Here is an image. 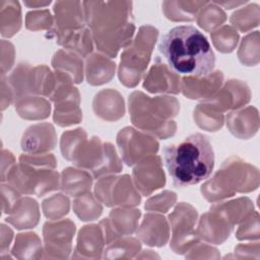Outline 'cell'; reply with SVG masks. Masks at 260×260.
Masks as SVG:
<instances>
[{
    "label": "cell",
    "mask_w": 260,
    "mask_h": 260,
    "mask_svg": "<svg viewBox=\"0 0 260 260\" xmlns=\"http://www.w3.org/2000/svg\"><path fill=\"white\" fill-rule=\"evenodd\" d=\"M158 51L178 74L203 77L210 74L215 65V56L207 38L193 25L170 29L162 36Z\"/></svg>",
    "instance_id": "1"
},
{
    "label": "cell",
    "mask_w": 260,
    "mask_h": 260,
    "mask_svg": "<svg viewBox=\"0 0 260 260\" xmlns=\"http://www.w3.org/2000/svg\"><path fill=\"white\" fill-rule=\"evenodd\" d=\"M84 20L92 29L100 51L113 58L121 47L129 45L135 26L131 18L132 2L84 1Z\"/></svg>",
    "instance_id": "2"
},
{
    "label": "cell",
    "mask_w": 260,
    "mask_h": 260,
    "mask_svg": "<svg viewBox=\"0 0 260 260\" xmlns=\"http://www.w3.org/2000/svg\"><path fill=\"white\" fill-rule=\"evenodd\" d=\"M166 168L177 188L207 179L214 167V152L207 136L194 133L183 141L164 148Z\"/></svg>",
    "instance_id": "3"
},
{
    "label": "cell",
    "mask_w": 260,
    "mask_h": 260,
    "mask_svg": "<svg viewBox=\"0 0 260 260\" xmlns=\"http://www.w3.org/2000/svg\"><path fill=\"white\" fill-rule=\"evenodd\" d=\"M63 156L80 168L88 169L94 178L110 173H118L122 165L112 144L101 143L96 137L87 142L83 129H75L63 133L61 138Z\"/></svg>",
    "instance_id": "4"
},
{
    "label": "cell",
    "mask_w": 260,
    "mask_h": 260,
    "mask_svg": "<svg viewBox=\"0 0 260 260\" xmlns=\"http://www.w3.org/2000/svg\"><path fill=\"white\" fill-rule=\"evenodd\" d=\"M179 109V102L172 96L151 99L140 91H134L129 96L132 123L139 129L161 139H167L175 134L176 124L170 119L177 116Z\"/></svg>",
    "instance_id": "5"
},
{
    "label": "cell",
    "mask_w": 260,
    "mask_h": 260,
    "mask_svg": "<svg viewBox=\"0 0 260 260\" xmlns=\"http://www.w3.org/2000/svg\"><path fill=\"white\" fill-rule=\"evenodd\" d=\"M258 170L238 157L223 162L214 177L206 182L201 192L208 201L231 197L235 192H250L258 187Z\"/></svg>",
    "instance_id": "6"
},
{
    "label": "cell",
    "mask_w": 260,
    "mask_h": 260,
    "mask_svg": "<svg viewBox=\"0 0 260 260\" xmlns=\"http://www.w3.org/2000/svg\"><path fill=\"white\" fill-rule=\"evenodd\" d=\"M158 30L150 25L139 28L136 39L128 45L121 55L119 78L128 87L135 86L144 73L155 44Z\"/></svg>",
    "instance_id": "7"
},
{
    "label": "cell",
    "mask_w": 260,
    "mask_h": 260,
    "mask_svg": "<svg viewBox=\"0 0 260 260\" xmlns=\"http://www.w3.org/2000/svg\"><path fill=\"white\" fill-rule=\"evenodd\" d=\"M58 179V173L55 171L24 162L15 166L7 176V181L17 191L25 194H36L39 197L59 188Z\"/></svg>",
    "instance_id": "8"
},
{
    "label": "cell",
    "mask_w": 260,
    "mask_h": 260,
    "mask_svg": "<svg viewBox=\"0 0 260 260\" xmlns=\"http://www.w3.org/2000/svg\"><path fill=\"white\" fill-rule=\"evenodd\" d=\"M94 193L107 206H135L140 202V196L134 190L128 175L102 178L95 184Z\"/></svg>",
    "instance_id": "9"
},
{
    "label": "cell",
    "mask_w": 260,
    "mask_h": 260,
    "mask_svg": "<svg viewBox=\"0 0 260 260\" xmlns=\"http://www.w3.org/2000/svg\"><path fill=\"white\" fill-rule=\"evenodd\" d=\"M117 142L123 160L127 166L139 162L147 155L154 154L158 149V143L154 138L130 127H126L119 132Z\"/></svg>",
    "instance_id": "10"
},
{
    "label": "cell",
    "mask_w": 260,
    "mask_h": 260,
    "mask_svg": "<svg viewBox=\"0 0 260 260\" xmlns=\"http://www.w3.org/2000/svg\"><path fill=\"white\" fill-rule=\"evenodd\" d=\"M133 179L136 188L143 196L150 195L154 190L166 183L159 156H148L137 162L133 170Z\"/></svg>",
    "instance_id": "11"
},
{
    "label": "cell",
    "mask_w": 260,
    "mask_h": 260,
    "mask_svg": "<svg viewBox=\"0 0 260 260\" xmlns=\"http://www.w3.org/2000/svg\"><path fill=\"white\" fill-rule=\"evenodd\" d=\"M169 218L173 231L171 246L173 250L178 253L181 242L186 244L185 241L187 239L189 245H191L195 240L196 232L193 231V226L197 218V211L190 204L180 203L177 205L174 212L170 214Z\"/></svg>",
    "instance_id": "12"
},
{
    "label": "cell",
    "mask_w": 260,
    "mask_h": 260,
    "mask_svg": "<svg viewBox=\"0 0 260 260\" xmlns=\"http://www.w3.org/2000/svg\"><path fill=\"white\" fill-rule=\"evenodd\" d=\"M250 99L251 92L246 83L240 80H229L221 90L204 103L221 114L222 111L238 109L244 106Z\"/></svg>",
    "instance_id": "13"
},
{
    "label": "cell",
    "mask_w": 260,
    "mask_h": 260,
    "mask_svg": "<svg viewBox=\"0 0 260 260\" xmlns=\"http://www.w3.org/2000/svg\"><path fill=\"white\" fill-rule=\"evenodd\" d=\"M223 75L220 71L211 72L203 77L187 76L181 81V88L185 96L192 100L210 99L220 87Z\"/></svg>",
    "instance_id": "14"
},
{
    "label": "cell",
    "mask_w": 260,
    "mask_h": 260,
    "mask_svg": "<svg viewBox=\"0 0 260 260\" xmlns=\"http://www.w3.org/2000/svg\"><path fill=\"white\" fill-rule=\"evenodd\" d=\"M143 87L153 93H178L181 88V81L179 75L170 71L168 67L157 58L156 63H154V65L145 76Z\"/></svg>",
    "instance_id": "15"
},
{
    "label": "cell",
    "mask_w": 260,
    "mask_h": 260,
    "mask_svg": "<svg viewBox=\"0 0 260 260\" xmlns=\"http://www.w3.org/2000/svg\"><path fill=\"white\" fill-rule=\"evenodd\" d=\"M56 144L54 127L48 123L30 126L22 136L21 148L26 152L43 153L51 150Z\"/></svg>",
    "instance_id": "16"
},
{
    "label": "cell",
    "mask_w": 260,
    "mask_h": 260,
    "mask_svg": "<svg viewBox=\"0 0 260 260\" xmlns=\"http://www.w3.org/2000/svg\"><path fill=\"white\" fill-rule=\"evenodd\" d=\"M232 229L233 225L221 214L210 209V212L201 216L196 234L206 241L220 244L229 237Z\"/></svg>",
    "instance_id": "17"
},
{
    "label": "cell",
    "mask_w": 260,
    "mask_h": 260,
    "mask_svg": "<svg viewBox=\"0 0 260 260\" xmlns=\"http://www.w3.org/2000/svg\"><path fill=\"white\" fill-rule=\"evenodd\" d=\"M75 225L71 220H61L58 222H46L44 225V238L47 251L70 252V243Z\"/></svg>",
    "instance_id": "18"
},
{
    "label": "cell",
    "mask_w": 260,
    "mask_h": 260,
    "mask_svg": "<svg viewBox=\"0 0 260 260\" xmlns=\"http://www.w3.org/2000/svg\"><path fill=\"white\" fill-rule=\"evenodd\" d=\"M79 1H57L54 5L55 20L59 30H74L83 27L84 15Z\"/></svg>",
    "instance_id": "19"
},
{
    "label": "cell",
    "mask_w": 260,
    "mask_h": 260,
    "mask_svg": "<svg viewBox=\"0 0 260 260\" xmlns=\"http://www.w3.org/2000/svg\"><path fill=\"white\" fill-rule=\"evenodd\" d=\"M226 125L230 131L237 137L247 139L258 130V111L254 107L230 113L226 117Z\"/></svg>",
    "instance_id": "20"
},
{
    "label": "cell",
    "mask_w": 260,
    "mask_h": 260,
    "mask_svg": "<svg viewBox=\"0 0 260 260\" xmlns=\"http://www.w3.org/2000/svg\"><path fill=\"white\" fill-rule=\"evenodd\" d=\"M142 241L150 246H164L169 237L166 218L157 214L147 213L137 232Z\"/></svg>",
    "instance_id": "21"
},
{
    "label": "cell",
    "mask_w": 260,
    "mask_h": 260,
    "mask_svg": "<svg viewBox=\"0 0 260 260\" xmlns=\"http://www.w3.org/2000/svg\"><path fill=\"white\" fill-rule=\"evenodd\" d=\"M6 220L16 229L34 228L39 221V207L36 200L24 198L17 201Z\"/></svg>",
    "instance_id": "22"
},
{
    "label": "cell",
    "mask_w": 260,
    "mask_h": 260,
    "mask_svg": "<svg viewBox=\"0 0 260 260\" xmlns=\"http://www.w3.org/2000/svg\"><path fill=\"white\" fill-rule=\"evenodd\" d=\"M57 36V43L74 50L81 56H86L92 50V43L90 40V31L84 27L74 30H54Z\"/></svg>",
    "instance_id": "23"
},
{
    "label": "cell",
    "mask_w": 260,
    "mask_h": 260,
    "mask_svg": "<svg viewBox=\"0 0 260 260\" xmlns=\"http://www.w3.org/2000/svg\"><path fill=\"white\" fill-rule=\"evenodd\" d=\"M115 63L99 54L88 56L86 60L87 82L100 85L108 82L114 75Z\"/></svg>",
    "instance_id": "24"
},
{
    "label": "cell",
    "mask_w": 260,
    "mask_h": 260,
    "mask_svg": "<svg viewBox=\"0 0 260 260\" xmlns=\"http://www.w3.org/2000/svg\"><path fill=\"white\" fill-rule=\"evenodd\" d=\"M93 103L108 105L107 107L95 110L96 116L109 121H115L124 116V102L119 92L112 89H105L100 91Z\"/></svg>",
    "instance_id": "25"
},
{
    "label": "cell",
    "mask_w": 260,
    "mask_h": 260,
    "mask_svg": "<svg viewBox=\"0 0 260 260\" xmlns=\"http://www.w3.org/2000/svg\"><path fill=\"white\" fill-rule=\"evenodd\" d=\"M91 182L87 172L67 168L62 173L61 189L70 196H81L89 192Z\"/></svg>",
    "instance_id": "26"
},
{
    "label": "cell",
    "mask_w": 260,
    "mask_h": 260,
    "mask_svg": "<svg viewBox=\"0 0 260 260\" xmlns=\"http://www.w3.org/2000/svg\"><path fill=\"white\" fill-rule=\"evenodd\" d=\"M206 3L207 1H165L162 10L166 17L171 20L191 21Z\"/></svg>",
    "instance_id": "27"
},
{
    "label": "cell",
    "mask_w": 260,
    "mask_h": 260,
    "mask_svg": "<svg viewBox=\"0 0 260 260\" xmlns=\"http://www.w3.org/2000/svg\"><path fill=\"white\" fill-rule=\"evenodd\" d=\"M52 63L57 72L69 76L73 82L82 81V61L76 55L60 50L55 54Z\"/></svg>",
    "instance_id": "28"
},
{
    "label": "cell",
    "mask_w": 260,
    "mask_h": 260,
    "mask_svg": "<svg viewBox=\"0 0 260 260\" xmlns=\"http://www.w3.org/2000/svg\"><path fill=\"white\" fill-rule=\"evenodd\" d=\"M1 31L5 37L13 36L21 25V11L17 1H0Z\"/></svg>",
    "instance_id": "29"
},
{
    "label": "cell",
    "mask_w": 260,
    "mask_h": 260,
    "mask_svg": "<svg viewBox=\"0 0 260 260\" xmlns=\"http://www.w3.org/2000/svg\"><path fill=\"white\" fill-rule=\"evenodd\" d=\"M15 109L22 118L44 119L49 116L51 108L50 104L42 98L25 96L17 102Z\"/></svg>",
    "instance_id": "30"
},
{
    "label": "cell",
    "mask_w": 260,
    "mask_h": 260,
    "mask_svg": "<svg viewBox=\"0 0 260 260\" xmlns=\"http://www.w3.org/2000/svg\"><path fill=\"white\" fill-rule=\"evenodd\" d=\"M259 5L252 3L234 12L231 16V23L241 31H248L259 24Z\"/></svg>",
    "instance_id": "31"
},
{
    "label": "cell",
    "mask_w": 260,
    "mask_h": 260,
    "mask_svg": "<svg viewBox=\"0 0 260 260\" xmlns=\"http://www.w3.org/2000/svg\"><path fill=\"white\" fill-rule=\"evenodd\" d=\"M194 120L197 125L207 131H216L223 124V117L220 113L203 103L198 105L194 111Z\"/></svg>",
    "instance_id": "32"
},
{
    "label": "cell",
    "mask_w": 260,
    "mask_h": 260,
    "mask_svg": "<svg viewBox=\"0 0 260 260\" xmlns=\"http://www.w3.org/2000/svg\"><path fill=\"white\" fill-rule=\"evenodd\" d=\"M226 19L224 11L215 3L208 2L201 8L197 17V23L203 29L209 31L220 25Z\"/></svg>",
    "instance_id": "33"
},
{
    "label": "cell",
    "mask_w": 260,
    "mask_h": 260,
    "mask_svg": "<svg viewBox=\"0 0 260 260\" xmlns=\"http://www.w3.org/2000/svg\"><path fill=\"white\" fill-rule=\"evenodd\" d=\"M73 209L76 215L84 221L95 219L101 215L103 210L101 204L95 201L89 192L81 195L74 201Z\"/></svg>",
    "instance_id": "34"
},
{
    "label": "cell",
    "mask_w": 260,
    "mask_h": 260,
    "mask_svg": "<svg viewBox=\"0 0 260 260\" xmlns=\"http://www.w3.org/2000/svg\"><path fill=\"white\" fill-rule=\"evenodd\" d=\"M238 55L240 61L247 66L259 62V31L249 34L243 39Z\"/></svg>",
    "instance_id": "35"
},
{
    "label": "cell",
    "mask_w": 260,
    "mask_h": 260,
    "mask_svg": "<svg viewBox=\"0 0 260 260\" xmlns=\"http://www.w3.org/2000/svg\"><path fill=\"white\" fill-rule=\"evenodd\" d=\"M211 39L215 48L222 53H231L236 48L239 35L231 25H223L217 30L211 32Z\"/></svg>",
    "instance_id": "36"
},
{
    "label": "cell",
    "mask_w": 260,
    "mask_h": 260,
    "mask_svg": "<svg viewBox=\"0 0 260 260\" xmlns=\"http://www.w3.org/2000/svg\"><path fill=\"white\" fill-rule=\"evenodd\" d=\"M43 209L46 217L58 218L69 210V201L62 194H56L43 202Z\"/></svg>",
    "instance_id": "37"
},
{
    "label": "cell",
    "mask_w": 260,
    "mask_h": 260,
    "mask_svg": "<svg viewBox=\"0 0 260 260\" xmlns=\"http://www.w3.org/2000/svg\"><path fill=\"white\" fill-rule=\"evenodd\" d=\"M26 27L31 30L50 28L53 24V18L49 10L30 11L26 14Z\"/></svg>",
    "instance_id": "38"
},
{
    "label": "cell",
    "mask_w": 260,
    "mask_h": 260,
    "mask_svg": "<svg viewBox=\"0 0 260 260\" xmlns=\"http://www.w3.org/2000/svg\"><path fill=\"white\" fill-rule=\"evenodd\" d=\"M259 217L257 211H252L247 218L245 217V222L243 225L240 226L239 231L237 232V238L239 240L244 239H252L259 237Z\"/></svg>",
    "instance_id": "39"
},
{
    "label": "cell",
    "mask_w": 260,
    "mask_h": 260,
    "mask_svg": "<svg viewBox=\"0 0 260 260\" xmlns=\"http://www.w3.org/2000/svg\"><path fill=\"white\" fill-rule=\"evenodd\" d=\"M176 194L174 192L165 191L157 196L149 199L145 204V209L158 210L159 212H166L175 202Z\"/></svg>",
    "instance_id": "40"
},
{
    "label": "cell",
    "mask_w": 260,
    "mask_h": 260,
    "mask_svg": "<svg viewBox=\"0 0 260 260\" xmlns=\"http://www.w3.org/2000/svg\"><path fill=\"white\" fill-rule=\"evenodd\" d=\"M213 3H215L216 5H219L220 6H223L224 8L226 9H232V8H236L240 5H243V4H246L247 1H213Z\"/></svg>",
    "instance_id": "41"
},
{
    "label": "cell",
    "mask_w": 260,
    "mask_h": 260,
    "mask_svg": "<svg viewBox=\"0 0 260 260\" xmlns=\"http://www.w3.org/2000/svg\"><path fill=\"white\" fill-rule=\"evenodd\" d=\"M51 3V1H46V2H43V1H31V2H28V1H24V5L28 6V7H32V8H36V7H45L47 5H49Z\"/></svg>",
    "instance_id": "42"
}]
</instances>
